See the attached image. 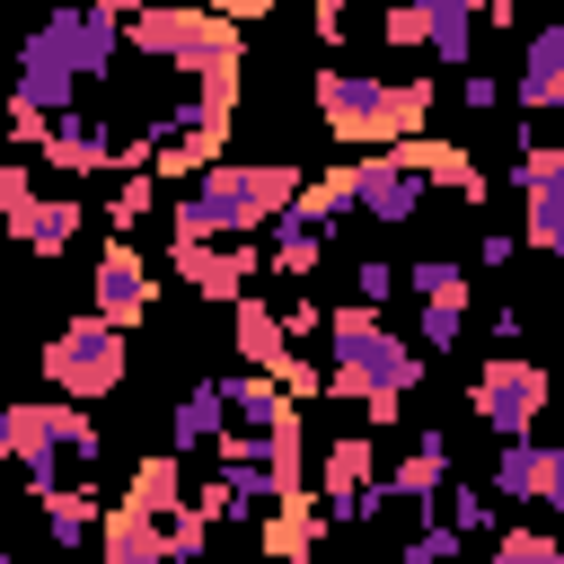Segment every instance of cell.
Segmentation results:
<instances>
[{
	"mask_svg": "<svg viewBox=\"0 0 564 564\" xmlns=\"http://www.w3.org/2000/svg\"><path fill=\"white\" fill-rule=\"evenodd\" d=\"M123 44H132V35H123V9H106V0H70V9H53V18L26 35V53H18V106L62 115L70 88H79V79H106Z\"/></svg>",
	"mask_w": 564,
	"mask_h": 564,
	"instance_id": "6da1fadb",
	"label": "cell"
},
{
	"mask_svg": "<svg viewBox=\"0 0 564 564\" xmlns=\"http://www.w3.org/2000/svg\"><path fill=\"white\" fill-rule=\"evenodd\" d=\"M291 203H300V167L291 159H220L176 203V238H256Z\"/></svg>",
	"mask_w": 564,
	"mask_h": 564,
	"instance_id": "7a4b0ae2",
	"label": "cell"
},
{
	"mask_svg": "<svg viewBox=\"0 0 564 564\" xmlns=\"http://www.w3.org/2000/svg\"><path fill=\"white\" fill-rule=\"evenodd\" d=\"M317 115L335 141H405L432 123V79H379V70H317Z\"/></svg>",
	"mask_w": 564,
	"mask_h": 564,
	"instance_id": "3957f363",
	"label": "cell"
},
{
	"mask_svg": "<svg viewBox=\"0 0 564 564\" xmlns=\"http://www.w3.org/2000/svg\"><path fill=\"white\" fill-rule=\"evenodd\" d=\"M326 344H335V397L344 405H370V397H405L414 379H423V344H405L370 300H352V308H335V326H326Z\"/></svg>",
	"mask_w": 564,
	"mask_h": 564,
	"instance_id": "277c9868",
	"label": "cell"
},
{
	"mask_svg": "<svg viewBox=\"0 0 564 564\" xmlns=\"http://www.w3.org/2000/svg\"><path fill=\"white\" fill-rule=\"evenodd\" d=\"M0 449L18 458V476L35 485V494H53L62 485V467H97V449H106V432L79 414V397H62V405H9L0 414Z\"/></svg>",
	"mask_w": 564,
	"mask_h": 564,
	"instance_id": "5b68a950",
	"label": "cell"
},
{
	"mask_svg": "<svg viewBox=\"0 0 564 564\" xmlns=\"http://www.w3.org/2000/svg\"><path fill=\"white\" fill-rule=\"evenodd\" d=\"M44 379L62 388V397H115L123 388V326L106 317V308H88V317H70L53 344H44Z\"/></svg>",
	"mask_w": 564,
	"mask_h": 564,
	"instance_id": "8992f818",
	"label": "cell"
},
{
	"mask_svg": "<svg viewBox=\"0 0 564 564\" xmlns=\"http://www.w3.org/2000/svg\"><path fill=\"white\" fill-rule=\"evenodd\" d=\"M317 502H326V520H344V529H361V520H379L397 494H388V476H379V441L370 432H335L326 441V458H317Z\"/></svg>",
	"mask_w": 564,
	"mask_h": 564,
	"instance_id": "52a82bcc",
	"label": "cell"
},
{
	"mask_svg": "<svg viewBox=\"0 0 564 564\" xmlns=\"http://www.w3.org/2000/svg\"><path fill=\"white\" fill-rule=\"evenodd\" d=\"M467 405L485 414V432H529L538 414H546V370L538 361H520V352H494L476 379H467Z\"/></svg>",
	"mask_w": 564,
	"mask_h": 564,
	"instance_id": "ba28073f",
	"label": "cell"
},
{
	"mask_svg": "<svg viewBox=\"0 0 564 564\" xmlns=\"http://www.w3.org/2000/svg\"><path fill=\"white\" fill-rule=\"evenodd\" d=\"M212 18H220L212 0H141V9L123 18V35H132L141 62H167V70H176V62L212 35Z\"/></svg>",
	"mask_w": 564,
	"mask_h": 564,
	"instance_id": "9c48e42d",
	"label": "cell"
},
{
	"mask_svg": "<svg viewBox=\"0 0 564 564\" xmlns=\"http://www.w3.org/2000/svg\"><path fill=\"white\" fill-rule=\"evenodd\" d=\"M423 167H405L397 150H361L352 159V203H361V220H379V229H397V220H414L423 212Z\"/></svg>",
	"mask_w": 564,
	"mask_h": 564,
	"instance_id": "30bf717a",
	"label": "cell"
},
{
	"mask_svg": "<svg viewBox=\"0 0 564 564\" xmlns=\"http://www.w3.org/2000/svg\"><path fill=\"white\" fill-rule=\"evenodd\" d=\"M167 264L203 291V300H247V282H256V247L247 238H167Z\"/></svg>",
	"mask_w": 564,
	"mask_h": 564,
	"instance_id": "8fae6325",
	"label": "cell"
},
{
	"mask_svg": "<svg viewBox=\"0 0 564 564\" xmlns=\"http://www.w3.org/2000/svg\"><path fill=\"white\" fill-rule=\"evenodd\" d=\"M35 159H53L62 176H106V167H132V141H115L97 115H70V106H62Z\"/></svg>",
	"mask_w": 564,
	"mask_h": 564,
	"instance_id": "7c38bea8",
	"label": "cell"
},
{
	"mask_svg": "<svg viewBox=\"0 0 564 564\" xmlns=\"http://www.w3.org/2000/svg\"><path fill=\"white\" fill-rule=\"evenodd\" d=\"M150 300H159V282H150V256H141V238H106V256H97V308L115 317V326H141L150 317Z\"/></svg>",
	"mask_w": 564,
	"mask_h": 564,
	"instance_id": "4fadbf2b",
	"label": "cell"
},
{
	"mask_svg": "<svg viewBox=\"0 0 564 564\" xmlns=\"http://www.w3.org/2000/svg\"><path fill=\"white\" fill-rule=\"evenodd\" d=\"M388 494L441 511V502H449V432H414V449L388 467Z\"/></svg>",
	"mask_w": 564,
	"mask_h": 564,
	"instance_id": "5bb4252c",
	"label": "cell"
},
{
	"mask_svg": "<svg viewBox=\"0 0 564 564\" xmlns=\"http://www.w3.org/2000/svg\"><path fill=\"white\" fill-rule=\"evenodd\" d=\"M511 97H520L529 115H564V18L529 35V53H520V79H511Z\"/></svg>",
	"mask_w": 564,
	"mask_h": 564,
	"instance_id": "9a60e30c",
	"label": "cell"
},
{
	"mask_svg": "<svg viewBox=\"0 0 564 564\" xmlns=\"http://www.w3.org/2000/svg\"><path fill=\"white\" fill-rule=\"evenodd\" d=\"M220 432H229V379H194L167 414V441L194 458V449H220Z\"/></svg>",
	"mask_w": 564,
	"mask_h": 564,
	"instance_id": "2e32d148",
	"label": "cell"
},
{
	"mask_svg": "<svg viewBox=\"0 0 564 564\" xmlns=\"http://www.w3.org/2000/svg\"><path fill=\"white\" fill-rule=\"evenodd\" d=\"M97 546H106V564H167V520H159V511H141V502L123 494V502L106 511Z\"/></svg>",
	"mask_w": 564,
	"mask_h": 564,
	"instance_id": "e0dca14e",
	"label": "cell"
},
{
	"mask_svg": "<svg viewBox=\"0 0 564 564\" xmlns=\"http://www.w3.org/2000/svg\"><path fill=\"white\" fill-rule=\"evenodd\" d=\"M229 344H238V361H256V370H282V352H291V326H282V308H273V300H229Z\"/></svg>",
	"mask_w": 564,
	"mask_h": 564,
	"instance_id": "ac0fdd59",
	"label": "cell"
},
{
	"mask_svg": "<svg viewBox=\"0 0 564 564\" xmlns=\"http://www.w3.org/2000/svg\"><path fill=\"white\" fill-rule=\"evenodd\" d=\"M405 167H423L432 185H449L458 203H485V176H476V159L467 150H449V141H423V132H405V141H388Z\"/></svg>",
	"mask_w": 564,
	"mask_h": 564,
	"instance_id": "d6986e66",
	"label": "cell"
},
{
	"mask_svg": "<svg viewBox=\"0 0 564 564\" xmlns=\"http://www.w3.org/2000/svg\"><path fill=\"white\" fill-rule=\"evenodd\" d=\"M317 256H326V220L282 212V220H273V238H264V264H273L282 282H300V273H317Z\"/></svg>",
	"mask_w": 564,
	"mask_h": 564,
	"instance_id": "ffe728a7",
	"label": "cell"
},
{
	"mask_svg": "<svg viewBox=\"0 0 564 564\" xmlns=\"http://www.w3.org/2000/svg\"><path fill=\"white\" fill-rule=\"evenodd\" d=\"M123 494H132L141 511H159V520H167L176 502H194V494H185V449L167 441V449H150V458H132V485H123Z\"/></svg>",
	"mask_w": 564,
	"mask_h": 564,
	"instance_id": "44dd1931",
	"label": "cell"
},
{
	"mask_svg": "<svg viewBox=\"0 0 564 564\" xmlns=\"http://www.w3.org/2000/svg\"><path fill=\"white\" fill-rule=\"evenodd\" d=\"M79 220H88L79 203H44V194H35V203H26V212H18L9 229H18V247H26V256H70Z\"/></svg>",
	"mask_w": 564,
	"mask_h": 564,
	"instance_id": "7402d4cb",
	"label": "cell"
},
{
	"mask_svg": "<svg viewBox=\"0 0 564 564\" xmlns=\"http://www.w3.org/2000/svg\"><path fill=\"white\" fill-rule=\"evenodd\" d=\"M220 141H229V123H203V115H194L176 141L150 150V167H159V176H203V167H220Z\"/></svg>",
	"mask_w": 564,
	"mask_h": 564,
	"instance_id": "603a6c76",
	"label": "cell"
},
{
	"mask_svg": "<svg viewBox=\"0 0 564 564\" xmlns=\"http://www.w3.org/2000/svg\"><path fill=\"white\" fill-rule=\"evenodd\" d=\"M476 18H485L476 0H423V35H432L423 53L432 62H467L476 53Z\"/></svg>",
	"mask_w": 564,
	"mask_h": 564,
	"instance_id": "cb8c5ba5",
	"label": "cell"
},
{
	"mask_svg": "<svg viewBox=\"0 0 564 564\" xmlns=\"http://www.w3.org/2000/svg\"><path fill=\"white\" fill-rule=\"evenodd\" d=\"M538 476H546V449H538L529 432H511L502 458H494V494H502V502H538Z\"/></svg>",
	"mask_w": 564,
	"mask_h": 564,
	"instance_id": "d4e9b609",
	"label": "cell"
},
{
	"mask_svg": "<svg viewBox=\"0 0 564 564\" xmlns=\"http://www.w3.org/2000/svg\"><path fill=\"white\" fill-rule=\"evenodd\" d=\"M44 520H53V538H62V546H88V538L106 529V520H97V502H88V476L53 485V494H44Z\"/></svg>",
	"mask_w": 564,
	"mask_h": 564,
	"instance_id": "484cf974",
	"label": "cell"
},
{
	"mask_svg": "<svg viewBox=\"0 0 564 564\" xmlns=\"http://www.w3.org/2000/svg\"><path fill=\"white\" fill-rule=\"evenodd\" d=\"M256 538H264V546H273V555H308V546H317V538H326V511H317V502H273V511H264V529H256Z\"/></svg>",
	"mask_w": 564,
	"mask_h": 564,
	"instance_id": "4316f807",
	"label": "cell"
},
{
	"mask_svg": "<svg viewBox=\"0 0 564 564\" xmlns=\"http://www.w3.org/2000/svg\"><path fill=\"white\" fill-rule=\"evenodd\" d=\"M511 185H520V203H564V141H529L511 159Z\"/></svg>",
	"mask_w": 564,
	"mask_h": 564,
	"instance_id": "83f0119b",
	"label": "cell"
},
{
	"mask_svg": "<svg viewBox=\"0 0 564 564\" xmlns=\"http://www.w3.org/2000/svg\"><path fill=\"white\" fill-rule=\"evenodd\" d=\"M150 212H159V185H150V167H123V185H115V203H106V229H123V238H132Z\"/></svg>",
	"mask_w": 564,
	"mask_h": 564,
	"instance_id": "f1b7e54d",
	"label": "cell"
},
{
	"mask_svg": "<svg viewBox=\"0 0 564 564\" xmlns=\"http://www.w3.org/2000/svg\"><path fill=\"white\" fill-rule=\"evenodd\" d=\"M405 291H414V300H458V308H467V264H449V256H423V264L405 273Z\"/></svg>",
	"mask_w": 564,
	"mask_h": 564,
	"instance_id": "f546056e",
	"label": "cell"
},
{
	"mask_svg": "<svg viewBox=\"0 0 564 564\" xmlns=\"http://www.w3.org/2000/svg\"><path fill=\"white\" fill-rule=\"evenodd\" d=\"M203 546H212V520H203L194 502H176V511H167V564H194Z\"/></svg>",
	"mask_w": 564,
	"mask_h": 564,
	"instance_id": "4dcf8cb0",
	"label": "cell"
},
{
	"mask_svg": "<svg viewBox=\"0 0 564 564\" xmlns=\"http://www.w3.org/2000/svg\"><path fill=\"white\" fill-rule=\"evenodd\" d=\"M494 555H502V564H564V538H546V529H502Z\"/></svg>",
	"mask_w": 564,
	"mask_h": 564,
	"instance_id": "1f68e13d",
	"label": "cell"
},
{
	"mask_svg": "<svg viewBox=\"0 0 564 564\" xmlns=\"http://www.w3.org/2000/svg\"><path fill=\"white\" fill-rule=\"evenodd\" d=\"M494 502H502L494 485H449V520H458L467 538H485V529H494Z\"/></svg>",
	"mask_w": 564,
	"mask_h": 564,
	"instance_id": "d6a6232c",
	"label": "cell"
},
{
	"mask_svg": "<svg viewBox=\"0 0 564 564\" xmlns=\"http://www.w3.org/2000/svg\"><path fill=\"white\" fill-rule=\"evenodd\" d=\"M458 326H467V308H458V300H423V352H449V344H458Z\"/></svg>",
	"mask_w": 564,
	"mask_h": 564,
	"instance_id": "836d02e7",
	"label": "cell"
},
{
	"mask_svg": "<svg viewBox=\"0 0 564 564\" xmlns=\"http://www.w3.org/2000/svg\"><path fill=\"white\" fill-rule=\"evenodd\" d=\"M388 291H397V264H388V256H361V264H352V300L388 308Z\"/></svg>",
	"mask_w": 564,
	"mask_h": 564,
	"instance_id": "e575fe53",
	"label": "cell"
},
{
	"mask_svg": "<svg viewBox=\"0 0 564 564\" xmlns=\"http://www.w3.org/2000/svg\"><path fill=\"white\" fill-rule=\"evenodd\" d=\"M458 546H467V529H458V520H441V529H423V538L405 546V564H441V555H458Z\"/></svg>",
	"mask_w": 564,
	"mask_h": 564,
	"instance_id": "d590c367",
	"label": "cell"
},
{
	"mask_svg": "<svg viewBox=\"0 0 564 564\" xmlns=\"http://www.w3.org/2000/svg\"><path fill=\"white\" fill-rule=\"evenodd\" d=\"M26 203H35V176H26V159H9L0 167V220H18Z\"/></svg>",
	"mask_w": 564,
	"mask_h": 564,
	"instance_id": "8d00e7d4",
	"label": "cell"
},
{
	"mask_svg": "<svg viewBox=\"0 0 564 564\" xmlns=\"http://www.w3.org/2000/svg\"><path fill=\"white\" fill-rule=\"evenodd\" d=\"M379 35H388V44H432V35H423V0H397V9L379 18Z\"/></svg>",
	"mask_w": 564,
	"mask_h": 564,
	"instance_id": "74e56055",
	"label": "cell"
},
{
	"mask_svg": "<svg viewBox=\"0 0 564 564\" xmlns=\"http://www.w3.org/2000/svg\"><path fill=\"white\" fill-rule=\"evenodd\" d=\"M520 247H529L520 229H485V238H476V264H485V273H502V264H511Z\"/></svg>",
	"mask_w": 564,
	"mask_h": 564,
	"instance_id": "f35d334b",
	"label": "cell"
},
{
	"mask_svg": "<svg viewBox=\"0 0 564 564\" xmlns=\"http://www.w3.org/2000/svg\"><path fill=\"white\" fill-rule=\"evenodd\" d=\"M282 326H291V335H326V326H335V317H326V308H317V300H282Z\"/></svg>",
	"mask_w": 564,
	"mask_h": 564,
	"instance_id": "ab89813d",
	"label": "cell"
},
{
	"mask_svg": "<svg viewBox=\"0 0 564 564\" xmlns=\"http://www.w3.org/2000/svg\"><path fill=\"white\" fill-rule=\"evenodd\" d=\"M538 511L564 520V449H546V476H538Z\"/></svg>",
	"mask_w": 564,
	"mask_h": 564,
	"instance_id": "60d3db41",
	"label": "cell"
},
{
	"mask_svg": "<svg viewBox=\"0 0 564 564\" xmlns=\"http://www.w3.org/2000/svg\"><path fill=\"white\" fill-rule=\"evenodd\" d=\"M344 9H352V0H317V35H326V44L344 35Z\"/></svg>",
	"mask_w": 564,
	"mask_h": 564,
	"instance_id": "b9f144b4",
	"label": "cell"
},
{
	"mask_svg": "<svg viewBox=\"0 0 564 564\" xmlns=\"http://www.w3.org/2000/svg\"><path fill=\"white\" fill-rule=\"evenodd\" d=\"M212 9H229V18H264L273 0H212Z\"/></svg>",
	"mask_w": 564,
	"mask_h": 564,
	"instance_id": "7bdbcfd3",
	"label": "cell"
},
{
	"mask_svg": "<svg viewBox=\"0 0 564 564\" xmlns=\"http://www.w3.org/2000/svg\"><path fill=\"white\" fill-rule=\"evenodd\" d=\"M106 9H123V18H132V9H141V0H106Z\"/></svg>",
	"mask_w": 564,
	"mask_h": 564,
	"instance_id": "ee69618b",
	"label": "cell"
}]
</instances>
